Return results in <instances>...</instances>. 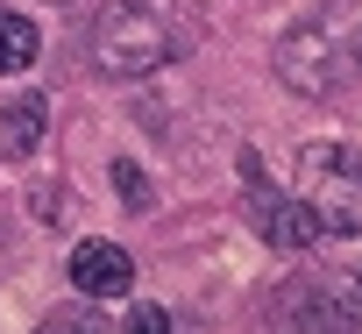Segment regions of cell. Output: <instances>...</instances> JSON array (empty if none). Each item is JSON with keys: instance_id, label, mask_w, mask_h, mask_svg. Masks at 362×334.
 I'll list each match as a JSON object with an SVG mask.
<instances>
[{"instance_id": "cell-3", "label": "cell", "mask_w": 362, "mask_h": 334, "mask_svg": "<svg viewBox=\"0 0 362 334\" xmlns=\"http://www.w3.org/2000/svg\"><path fill=\"white\" fill-rule=\"evenodd\" d=\"M298 200L320 214L327 235H362V149L355 142H305L298 149Z\"/></svg>"}, {"instance_id": "cell-4", "label": "cell", "mask_w": 362, "mask_h": 334, "mask_svg": "<svg viewBox=\"0 0 362 334\" xmlns=\"http://www.w3.org/2000/svg\"><path fill=\"white\" fill-rule=\"evenodd\" d=\"M284 320H305V327H355L362 320V263H341V270H320V277H298L277 292Z\"/></svg>"}, {"instance_id": "cell-8", "label": "cell", "mask_w": 362, "mask_h": 334, "mask_svg": "<svg viewBox=\"0 0 362 334\" xmlns=\"http://www.w3.org/2000/svg\"><path fill=\"white\" fill-rule=\"evenodd\" d=\"M114 185H121V207H128V214H142V207H149V178H142V163H128V156H121V163H114Z\"/></svg>"}, {"instance_id": "cell-2", "label": "cell", "mask_w": 362, "mask_h": 334, "mask_svg": "<svg viewBox=\"0 0 362 334\" xmlns=\"http://www.w3.org/2000/svg\"><path fill=\"white\" fill-rule=\"evenodd\" d=\"M185 43H192V29L177 22L163 0H114V8L93 15V36H86V50H93V64L107 79H149Z\"/></svg>"}, {"instance_id": "cell-6", "label": "cell", "mask_w": 362, "mask_h": 334, "mask_svg": "<svg viewBox=\"0 0 362 334\" xmlns=\"http://www.w3.org/2000/svg\"><path fill=\"white\" fill-rule=\"evenodd\" d=\"M43 128H50V100H43V93H15L8 114H0V149H8V156H29V149L43 142Z\"/></svg>"}, {"instance_id": "cell-9", "label": "cell", "mask_w": 362, "mask_h": 334, "mask_svg": "<svg viewBox=\"0 0 362 334\" xmlns=\"http://www.w3.org/2000/svg\"><path fill=\"white\" fill-rule=\"evenodd\" d=\"M135 327H142V334H156V327H170V313H163V306H142V313H135Z\"/></svg>"}, {"instance_id": "cell-1", "label": "cell", "mask_w": 362, "mask_h": 334, "mask_svg": "<svg viewBox=\"0 0 362 334\" xmlns=\"http://www.w3.org/2000/svg\"><path fill=\"white\" fill-rule=\"evenodd\" d=\"M348 71H362V0H334V8L298 15L277 36V79L305 100H327L348 86Z\"/></svg>"}, {"instance_id": "cell-5", "label": "cell", "mask_w": 362, "mask_h": 334, "mask_svg": "<svg viewBox=\"0 0 362 334\" xmlns=\"http://www.w3.org/2000/svg\"><path fill=\"white\" fill-rule=\"evenodd\" d=\"M64 270H71V284L86 299H128V284H135V263H128L121 242H78Z\"/></svg>"}, {"instance_id": "cell-7", "label": "cell", "mask_w": 362, "mask_h": 334, "mask_svg": "<svg viewBox=\"0 0 362 334\" xmlns=\"http://www.w3.org/2000/svg\"><path fill=\"white\" fill-rule=\"evenodd\" d=\"M36 50H43L36 22H29V15H15V8H0V71H29V64H36Z\"/></svg>"}]
</instances>
